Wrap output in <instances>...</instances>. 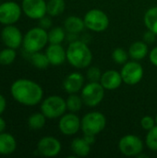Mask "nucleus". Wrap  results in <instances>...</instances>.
I'll use <instances>...</instances> for the list:
<instances>
[{"instance_id": "5", "label": "nucleus", "mask_w": 157, "mask_h": 158, "mask_svg": "<svg viewBox=\"0 0 157 158\" xmlns=\"http://www.w3.org/2000/svg\"><path fill=\"white\" fill-rule=\"evenodd\" d=\"M67 109L66 100L58 95H51L45 98L41 105V111L47 118H60Z\"/></svg>"}, {"instance_id": "8", "label": "nucleus", "mask_w": 157, "mask_h": 158, "mask_svg": "<svg viewBox=\"0 0 157 158\" xmlns=\"http://www.w3.org/2000/svg\"><path fill=\"white\" fill-rule=\"evenodd\" d=\"M118 149L126 156H137L143 151V143L138 136L128 134L119 140Z\"/></svg>"}, {"instance_id": "36", "label": "nucleus", "mask_w": 157, "mask_h": 158, "mask_svg": "<svg viewBox=\"0 0 157 158\" xmlns=\"http://www.w3.org/2000/svg\"><path fill=\"white\" fill-rule=\"evenodd\" d=\"M84 140L90 144L93 145L95 143V135H90V134H84Z\"/></svg>"}, {"instance_id": "7", "label": "nucleus", "mask_w": 157, "mask_h": 158, "mask_svg": "<svg viewBox=\"0 0 157 158\" xmlns=\"http://www.w3.org/2000/svg\"><path fill=\"white\" fill-rule=\"evenodd\" d=\"M85 27L93 31L101 32L107 29L109 19L107 15L101 9L93 8L89 10L83 18Z\"/></svg>"}, {"instance_id": "24", "label": "nucleus", "mask_w": 157, "mask_h": 158, "mask_svg": "<svg viewBox=\"0 0 157 158\" xmlns=\"http://www.w3.org/2000/svg\"><path fill=\"white\" fill-rule=\"evenodd\" d=\"M30 55H31L30 60H31V64L34 67H36L37 69H44L50 65L46 54H43L39 51V52H35V53H32Z\"/></svg>"}, {"instance_id": "23", "label": "nucleus", "mask_w": 157, "mask_h": 158, "mask_svg": "<svg viewBox=\"0 0 157 158\" xmlns=\"http://www.w3.org/2000/svg\"><path fill=\"white\" fill-rule=\"evenodd\" d=\"M66 3L64 0H49L46 3L47 14L51 17H56L62 14L65 10Z\"/></svg>"}, {"instance_id": "15", "label": "nucleus", "mask_w": 157, "mask_h": 158, "mask_svg": "<svg viewBox=\"0 0 157 158\" xmlns=\"http://www.w3.org/2000/svg\"><path fill=\"white\" fill-rule=\"evenodd\" d=\"M50 65L60 66L67 59V51L60 44H50L45 52Z\"/></svg>"}, {"instance_id": "28", "label": "nucleus", "mask_w": 157, "mask_h": 158, "mask_svg": "<svg viewBox=\"0 0 157 158\" xmlns=\"http://www.w3.org/2000/svg\"><path fill=\"white\" fill-rule=\"evenodd\" d=\"M16 49L13 48H5L0 51V64L3 66H8L12 64L16 58Z\"/></svg>"}, {"instance_id": "13", "label": "nucleus", "mask_w": 157, "mask_h": 158, "mask_svg": "<svg viewBox=\"0 0 157 158\" xmlns=\"http://www.w3.org/2000/svg\"><path fill=\"white\" fill-rule=\"evenodd\" d=\"M81 126V120L73 112L63 115L58 123L59 131L64 135L67 136H71L76 134L80 131Z\"/></svg>"}, {"instance_id": "29", "label": "nucleus", "mask_w": 157, "mask_h": 158, "mask_svg": "<svg viewBox=\"0 0 157 158\" xmlns=\"http://www.w3.org/2000/svg\"><path fill=\"white\" fill-rule=\"evenodd\" d=\"M146 146L154 152L157 151V125H155L153 129L148 131L146 138H145Z\"/></svg>"}, {"instance_id": "14", "label": "nucleus", "mask_w": 157, "mask_h": 158, "mask_svg": "<svg viewBox=\"0 0 157 158\" xmlns=\"http://www.w3.org/2000/svg\"><path fill=\"white\" fill-rule=\"evenodd\" d=\"M37 151L43 156L54 157L60 153L61 143L57 139L52 136H45L39 141L37 144Z\"/></svg>"}, {"instance_id": "3", "label": "nucleus", "mask_w": 157, "mask_h": 158, "mask_svg": "<svg viewBox=\"0 0 157 158\" xmlns=\"http://www.w3.org/2000/svg\"><path fill=\"white\" fill-rule=\"evenodd\" d=\"M48 43V32L41 28L35 27L31 29L23 37V47L26 52L32 54L41 51Z\"/></svg>"}, {"instance_id": "2", "label": "nucleus", "mask_w": 157, "mask_h": 158, "mask_svg": "<svg viewBox=\"0 0 157 158\" xmlns=\"http://www.w3.org/2000/svg\"><path fill=\"white\" fill-rule=\"evenodd\" d=\"M67 59L76 69H85L90 66L93 54L88 45L80 40L71 42L67 49Z\"/></svg>"}, {"instance_id": "10", "label": "nucleus", "mask_w": 157, "mask_h": 158, "mask_svg": "<svg viewBox=\"0 0 157 158\" xmlns=\"http://www.w3.org/2000/svg\"><path fill=\"white\" fill-rule=\"evenodd\" d=\"M21 6L14 1H6L0 5V23L12 25L16 23L21 16Z\"/></svg>"}, {"instance_id": "27", "label": "nucleus", "mask_w": 157, "mask_h": 158, "mask_svg": "<svg viewBox=\"0 0 157 158\" xmlns=\"http://www.w3.org/2000/svg\"><path fill=\"white\" fill-rule=\"evenodd\" d=\"M65 31L66 30L60 27H55L51 29L48 32V42L50 44H61L66 38Z\"/></svg>"}, {"instance_id": "32", "label": "nucleus", "mask_w": 157, "mask_h": 158, "mask_svg": "<svg viewBox=\"0 0 157 158\" xmlns=\"http://www.w3.org/2000/svg\"><path fill=\"white\" fill-rule=\"evenodd\" d=\"M155 119H154L152 117L149 116H145L142 118L141 120V126L143 127V130L145 131H150L151 129H153L155 126Z\"/></svg>"}, {"instance_id": "17", "label": "nucleus", "mask_w": 157, "mask_h": 158, "mask_svg": "<svg viewBox=\"0 0 157 158\" xmlns=\"http://www.w3.org/2000/svg\"><path fill=\"white\" fill-rule=\"evenodd\" d=\"M123 80L121 74L113 69H109L105 71L100 80V83L105 90H116L120 87Z\"/></svg>"}, {"instance_id": "30", "label": "nucleus", "mask_w": 157, "mask_h": 158, "mask_svg": "<svg viewBox=\"0 0 157 158\" xmlns=\"http://www.w3.org/2000/svg\"><path fill=\"white\" fill-rule=\"evenodd\" d=\"M128 57H129V53H127V51L121 47L116 48L112 53L113 60L118 65H124L127 62Z\"/></svg>"}, {"instance_id": "18", "label": "nucleus", "mask_w": 157, "mask_h": 158, "mask_svg": "<svg viewBox=\"0 0 157 158\" xmlns=\"http://www.w3.org/2000/svg\"><path fill=\"white\" fill-rule=\"evenodd\" d=\"M17 148V142L15 138L6 132L0 133V155L7 156L15 152Z\"/></svg>"}, {"instance_id": "20", "label": "nucleus", "mask_w": 157, "mask_h": 158, "mask_svg": "<svg viewBox=\"0 0 157 158\" xmlns=\"http://www.w3.org/2000/svg\"><path fill=\"white\" fill-rule=\"evenodd\" d=\"M64 28L68 33L78 34L85 28L84 20L77 16H69L64 21Z\"/></svg>"}, {"instance_id": "34", "label": "nucleus", "mask_w": 157, "mask_h": 158, "mask_svg": "<svg viewBox=\"0 0 157 158\" xmlns=\"http://www.w3.org/2000/svg\"><path fill=\"white\" fill-rule=\"evenodd\" d=\"M39 24H40V27L43 28V29H44V30L49 29L52 26V19L49 17L43 16V18H41L39 19Z\"/></svg>"}, {"instance_id": "26", "label": "nucleus", "mask_w": 157, "mask_h": 158, "mask_svg": "<svg viewBox=\"0 0 157 158\" xmlns=\"http://www.w3.org/2000/svg\"><path fill=\"white\" fill-rule=\"evenodd\" d=\"M66 103H67V108L70 112L76 113L81 109L83 101L81 99V96L80 97L76 94H70L68 99L66 100Z\"/></svg>"}, {"instance_id": "16", "label": "nucleus", "mask_w": 157, "mask_h": 158, "mask_svg": "<svg viewBox=\"0 0 157 158\" xmlns=\"http://www.w3.org/2000/svg\"><path fill=\"white\" fill-rule=\"evenodd\" d=\"M84 84V78L79 72H72L68 75L63 82L64 90L68 94H77L81 91Z\"/></svg>"}, {"instance_id": "19", "label": "nucleus", "mask_w": 157, "mask_h": 158, "mask_svg": "<svg viewBox=\"0 0 157 158\" xmlns=\"http://www.w3.org/2000/svg\"><path fill=\"white\" fill-rule=\"evenodd\" d=\"M148 44L144 41H137L130 46L129 55L134 60H141L148 55Z\"/></svg>"}, {"instance_id": "39", "label": "nucleus", "mask_w": 157, "mask_h": 158, "mask_svg": "<svg viewBox=\"0 0 157 158\" xmlns=\"http://www.w3.org/2000/svg\"><path fill=\"white\" fill-rule=\"evenodd\" d=\"M155 123H156V125H157V114H156V117H155Z\"/></svg>"}, {"instance_id": "25", "label": "nucleus", "mask_w": 157, "mask_h": 158, "mask_svg": "<svg viewBox=\"0 0 157 158\" xmlns=\"http://www.w3.org/2000/svg\"><path fill=\"white\" fill-rule=\"evenodd\" d=\"M45 119L46 117L43 113H34L28 118V125L31 130H41L45 125Z\"/></svg>"}, {"instance_id": "11", "label": "nucleus", "mask_w": 157, "mask_h": 158, "mask_svg": "<svg viewBox=\"0 0 157 158\" xmlns=\"http://www.w3.org/2000/svg\"><path fill=\"white\" fill-rule=\"evenodd\" d=\"M21 8L24 14L32 19H40L47 13L44 0H22Z\"/></svg>"}, {"instance_id": "31", "label": "nucleus", "mask_w": 157, "mask_h": 158, "mask_svg": "<svg viewBox=\"0 0 157 158\" xmlns=\"http://www.w3.org/2000/svg\"><path fill=\"white\" fill-rule=\"evenodd\" d=\"M102 73L97 67H91L87 69L86 77L91 82H100Z\"/></svg>"}, {"instance_id": "37", "label": "nucleus", "mask_w": 157, "mask_h": 158, "mask_svg": "<svg viewBox=\"0 0 157 158\" xmlns=\"http://www.w3.org/2000/svg\"><path fill=\"white\" fill-rule=\"evenodd\" d=\"M6 106V101L5 97L2 94H0V115L3 114V112L5 111Z\"/></svg>"}, {"instance_id": "21", "label": "nucleus", "mask_w": 157, "mask_h": 158, "mask_svg": "<svg viewBox=\"0 0 157 158\" xmlns=\"http://www.w3.org/2000/svg\"><path fill=\"white\" fill-rule=\"evenodd\" d=\"M71 151L76 156L85 157L91 152V145L84 140V138H76L71 142Z\"/></svg>"}, {"instance_id": "4", "label": "nucleus", "mask_w": 157, "mask_h": 158, "mask_svg": "<svg viewBox=\"0 0 157 158\" xmlns=\"http://www.w3.org/2000/svg\"><path fill=\"white\" fill-rule=\"evenodd\" d=\"M106 124V118L104 114L98 111L87 113L81 119V129L84 134L97 135L104 131Z\"/></svg>"}, {"instance_id": "22", "label": "nucleus", "mask_w": 157, "mask_h": 158, "mask_svg": "<svg viewBox=\"0 0 157 158\" xmlns=\"http://www.w3.org/2000/svg\"><path fill=\"white\" fill-rule=\"evenodd\" d=\"M144 24L146 28L157 35V6L149 8L144 15Z\"/></svg>"}, {"instance_id": "1", "label": "nucleus", "mask_w": 157, "mask_h": 158, "mask_svg": "<svg viewBox=\"0 0 157 158\" xmlns=\"http://www.w3.org/2000/svg\"><path fill=\"white\" fill-rule=\"evenodd\" d=\"M10 93L15 101L27 106L38 105L43 95L42 87L37 82L27 79H19L14 81Z\"/></svg>"}, {"instance_id": "35", "label": "nucleus", "mask_w": 157, "mask_h": 158, "mask_svg": "<svg viewBox=\"0 0 157 158\" xmlns=\"http://www.w3.org/2000/svg\"><path fill=\"white\" fill-rule=\"evenodd\" d=\"M149 58L151 63L157 67V47H155L151 50L150 54H149Z\"/></svg>"}, {"instance_id": "9", "label": "nucleus", "mask_w": 157, "mask_h": 158, "mask_svg": "<svg viewBox=\"0 0 157 158\" xmlns=\"http://www.w3.org/2000/svg\"><path fill=\"white\" fill-rule=\"evenodd\" d=\"M123 82L128 85H135L139 83L143 76V66L136 61L126 62L120 71Z\"/></svg>"}, {"instance_id": "38", "label": "nucleus", "mask_w": 157, "mask_h": 158, "mask_svg": "<svg viewBox=\"0 0 157 158\" xmlns=\"http://www.w3.org/2000/svg\"><path fill=\"white\" fill-rule=\"evenodd\" d=\"M5 128H6V122H5V120H4V118H2L0 117V133L4 131Z\"/></svg>"}, {"instance_id": "6", "label": "nucleus", "mask_w": 157, "mask_h": 158, "mask_svg": "<svg viewBox=\"0 0 157 158\" xmlns=\"http://www.w3.org/2000/svg\"><path fill=\"white\" fill-rule=\"evenodd\" d=\"M105 88L100 82H89L81 90V99L83 104L89 107L98 106L105 97Z\"/></svg>"}, {"instance_id": "33", "label": "nucleus", "mask_w": 157, "mask_h": 158, "mask_svg": "<svg viewBox=\"0 0 157 158\" xmlns=\"http://www.w3.org/2000/svg\"><path fill=\"white\" fill-rule=\"evenodd\" d=\"M155 39H156V34L155 32H153L152 31L148 30L144 34H143V41L147 44H153L155 42Z\"/></svg>"}, {"instance_id": "12", "label": "nucleus", "mask_w": 157, "mask_h": 158, "mask_svg": "<svg viewBox=\"0 0 157 158\" xmlns=\"http://www.w3.org/2000/svg\"><path fill=\"white\" fill-rule=\"evenodd\" d=\"M1 39L6 47L17 49L23 42L21 31L19 28L12 25H6L1 31Z\"/></svg>"}]
</instances>
